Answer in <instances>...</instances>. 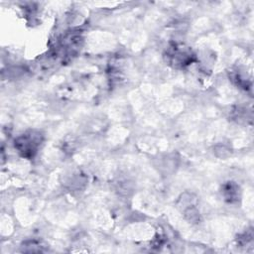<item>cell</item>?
Instances as JSON below:
<instances>
[{
  "mask_svg": "<svg viewBox=\"0 0 254 254\" xmlns=\"http://www.w3.org/2000/svg\"><path fill=\"white\" fill-rule=\"evenodd\" d=\"M43 142V136L37 131H28L15 140V148L25 158H33Z\"/></svg>",
  "mask_w": 254,
  "mask_h": 254,
  "instance_id": "1",
  "label": "cell"
},
{
  "mask_svg": "<svg viewBox=\"0 0 254 254\" xmlns=\"http://www.w3.org/2000/svg\"><path fill=\"white\" fill-rule=\"evenodd\" d=\"M167 59L174 67H184L194 61V55L189 48L175 44L168 49Z\"/></svg>",
  "mask_w": 254,
  "mask_h": 254,
  "instance_id": "2",
  "label": "cell"
},
{
  "mask_svg": "<svg viewBox=\"0 0 254 254\" xmlns=\"http://www.w3.org/2000/svg\"><path fill=\"white\" fill-rule=\"evenodd\" d=\"M222 193L228 202H234L239 197V188L237 185L229 182L223 186Z\"/></svg>",
  "mask_w": 254,
  "mask_h": 254,
  "instance_id": "3",
  "label": "cell"
}]
</instances>
